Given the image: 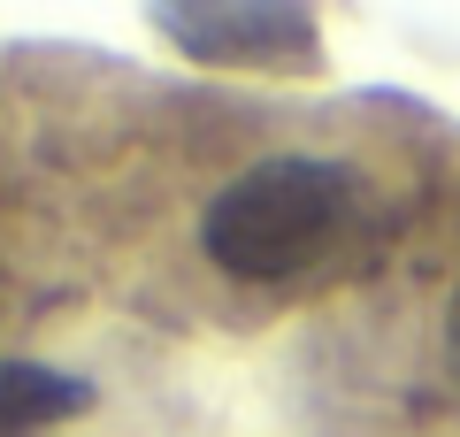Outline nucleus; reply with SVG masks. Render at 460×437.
<instances>
[{
	"instance_id": "nucleus-4",
	"label": "nucleus",
	"mask_w": 460,
	"mask_h": 437,
	"mask_svg": "<svg viewBox=\"0 0 460 437\" xmlns=\"http://www.w3.org/2000/svg\"><path fill=\"white\" fill-rule=\"evenodd\" d=\"M445 353H453V376H460V291H453V308H445Z\"/></svg>"
},
{
	"instance_id": "nucleus-1",
	"label": "nucleus",
	"mask_w": 460,
	"mask_h": 437,
	"mask_svg": "<svg viewBox=\"0 0 460 437\" xmlns=\"http://www.w3.org/2000/svg\"><path fill=\"white\" fill-rule=\"evenodd\" d=\"M345 215H353V169L330 154H269V162L238 169L199 215V245L223 276L246 284H277L299 276L338 245Z\"/></svg>"
},
{
	"instance_id": "nucleus-2",
	"label": "nucleus",
	"mask_w": 460,
	"mask_h": 437,
	"mask_svg": "<svg viewBox=\"0 0 460 437\" xmlns=\"http://www.w3.org/2000/svg\"><path fill=\"white\" fill-rule=\"evenodd\" d=\"M154 31L208 69H323V23L292 0H162Z\"/></svg>"
},
{
	"instance_id": "nucleus-3",
	"label": "nucleus",
	"mask_w": 460,
	"mask_h": 437,
	"mask_svg": "<svg viewBox=\"0 0 460 437\" xmlns=\"http://www.w3.org/2000/svg\"><path fill=\"white\" fill-rule=\"evenodd\" d=\"M93 406L84 376H62L47 361H0V437H39L54 422H77Z\"/></svg>"
}]
</instances>
